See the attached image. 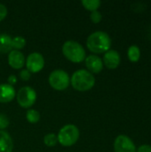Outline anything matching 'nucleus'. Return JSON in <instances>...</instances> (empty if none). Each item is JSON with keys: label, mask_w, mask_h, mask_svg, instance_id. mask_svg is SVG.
<instances>
[{"label": "nucleus", "mask_w": 151, "mask_h": 152, "mask_svg": "<svg viewBox=\"0 0 151 152\" xmlns=\"http://www.w3.org/2000/svg\"><path fill=\"white\" fill-rule=\"evenodd\" d=\"M72 87L79 92H86L92 89L95 85L93 75L86 69H78L75 71L70 78Z\"/></svg>", "instance_id": "nucleus-2"}, {"label": "nucleus", "mask_w": 151, "mask_h": 152, "mask_svg": "<svg viewBox=\"0 0 151 152\" xmlns=\"http://www.w3.org/2000/svg\"><path fill=\"white\" fill-rule=\"evenodd\" d=\"M16 82H17V78H16V77H15L14 75H11V76L8 77V84H9L10 86L14 85Z\"/></svg>", "instance_id": "nucleus-25"}, {"label": "nucleus", "mask_w": 151, "mask_h": 152, "mask_svg": "<svg viewBox=\"0 0 151 152\" xmlns=\"http://www.w3.org/2000/svg\"><path fill=\"white\" fill-rule=\"evenodd\" d=\"M27 69L30 73H37L44 69V56L39 53H30L26 61Z\"/></svg>", "instance_id": "nucleus-8"}, {"label": "nucleus", "mask_w": 151, "mask_h": 152, "mask_svg": "<svg viewBox=\"0 0 151 152\" xmlns=\"http://www.w3.org/2000/svg\"><path fill=\"white\" fill-rule=\"evenodd\" d=\"M114 151L136 152V146L130 137L125 134H120L115 139Z\"/></svg>", "instance_id": "nucleus-7"}, {"label": "nucleus", "mask_w": 151, "mask_h": 152, "mask_svg": "<svg viewBox=\"0 0 151 152\" xmlns=\"http://www.w3.org/2000/svg\"><path fill=\"white\" fill-rule=\"evenodd\" d=\"M9 118L4 114H0V130L4 131L9 126Z\"/></svg>", "instance_id": "nucleus-21"}, {"label": "nucleus", "mask_w": 151, "mask_h": 152, "mask_svg": "<svg viewBox=\"0 0 151 152\" xmlns=\"http://www.w3.org/2000/svg\"><path fill=\"white\" fill-rule=\"evenodd\" d=\"M127 56L130 61L137 62L141 58V50L137 45H131L127 51Z\"/></svg>", "instance_id": "nucleus-15"}, {"label": "nucleus", "mask_w": 151, "mask_h": 152, "mask_svg": "<svg viewBox=\"0 0 151 152\" xmlns=\"http://www.w3.org/2000/svg\"><path fill=\"white\" fill-rule=\"evenodd\" d=\"M16 99L20 107L28 109L35 104L36 101V93L32 87L24 86L18 91Z\"/></svg>", "instance_id": "nucleus-6"}, {"label": "nucleus", "mask_w": 151, "mask_h": 152, "mask_svg": "<svg viewBox=\"0 0 151 152\" xmlns=\"http://www.w3.org/2000/svg\"><path fill=\"white\" fill-rule=\"evenodd\" d=\"M12 37L8 34L0 35V53H6L12 51Z\"/></svg>", "instance_id": "nucleus-14"}, {"label": "nucleus", "mask_w": 151, "mask_h": 152, "mask_svg": "<svg viewBox=\"0 0 151 152\" xmlns=\"http://www.w3.org/2000/svg\"><path fill=\"white\" fill-rule=\"evenodd\" d=\"M13 142L10 134L0 130V152H12Z\"/></svg>", "instance_id": "nucleus-13"}, {"label": "nucleus", "mask_w": 151, "mask_h": 152, "mask_svg": "<svg viewBox=\"0 0 151 152\" xmlns=\"http://www.w3.org/2000/svg\"><path fill=\"white\" fill-rule=\"evenodd\" d=\"M63 55L74 63H79L85 59V51L84 47L77 41L69 40L62 45Z\"/></svg>", "instance_id": "nucleus-3"}, {"label": "nucleus", "mask_w": 151, "mask_h": 152, "mask_svg": "<svg viewBox=\"0 0 151 152\" xmlns=\"http://www.w3.org/2000/svg\"><path fill=\"white\" fill-rule=\"evenodd\" d=\"M82 4L86 10L90 12H94V11H98V8L101 5V1L100 0H83Z\"/></svg>", "instance_id": "nucleus-16"}, {"label": "nucleus", "mask_w": 151, "mask_h": 152, "mask_svg": "<svg viewBox=\"0 0 151 152\" xmlns=\"http://www.w3.org/2000/svg\"><path fill=\"white\" fill-rule=\"evenodd\" d=\"M90 19L93 23H99V22H101V20L102 19V15L99 11H94V12H91Z\"/></svg>", "instance_id": "nucleus-20"}, {"label": "nucleus", "mask_w": 151, "mask_h": 152, "mask_svg": "<svg viewBox=\"0 0 151 152\" xmlns=\"http://www.w3.org/2000/svg\"><path fill=\"white\" fill-rule=\"evenodd\" d=\"M7 15V8L3 4H0V21H2Z\"/></svg>", "instance_id": "nucleus-23"}, {"label": "nucleus", "mask_w": 151, "mask_h": 152, "mask_svg": "<svg viewBox=\"0 0 151 152\" xmlns=\"http://www.w3.org/2000/svg\"><path fill=\"white\" fill-rule=\"evenodd\" d=\"M85 66H86L88 71L91 72L92 74L93 73L98 74L103 69L102 60L97 55H94V54L89 55L85 59Z\"/></svg>", "instance_id": "nucleus-10"}, {"label": "nucleus", "mask_w": 151, "mask_h": 152, "mask_svg": "<svg viewBox=\"0 0 151 152\" xmlns=\"http://www.w3.org/2000/svg\"><path fill=\"white\" fill-rule=\"evenodd\" d=\"M26 45V40L22 37H15L12 38V47L14 50H20Z\"/></svg>", "instance_id": "nucleus-18"}, {"label": "nucleus", "mask_w": 151, "mask_h": 152, "mask_svg": "<svg viewBox=\"0 0 151 152\" xmlns=\"http://www.w3.org/2000/svg\"><path fill=\"white\" fill-rule=\"evenodd\" d=\"M48 81L50 86L57 91H63L67 89L70 84V78L68 73L62 69L53 70L50 74Z\"/></svg>", "instance_id": "nucleus-5"}, {"label": "nucleus", "mask_w": 151, "mask_h": 152, "mask_svg": "<svg viewBox=\"0 0 151 152\" xmlns=\"http://www.w3.org/2000/svg\"><path fill=\"white\" fill-rule=\"evenodd\" d=\"M26 118L29 123L36 124L40 119V114L36 110H28L27 111V114H26Z\"/></svg>", "instance_id": "nucleus-17"}, {"label": "nucleus", "mask_w": 151, "mask_h": 152, "mask_svg": "<svg viewBox=\"0 0 151 152\" xmlns=\"http://www.w3.org/2000/svg\"><path fill=\"white\" fill-rule=\"evenodd\" d=\"M31 77V73L28 69H22L20 71V77L23 81H28Z\"/></svg>", "instance_id": "nucleus-22"}, {"label": "nucleus", "mask_w": 151, "mask_h": 152, "mask_svg": "<svg viewBox=\"0 0 151 152\" xmlns=\"http://www.w3.org/2000/svg\"><path fill=\"white\" fill-rule=\"evenodd\" d=\"M136 152H151V145L143 144L136 149Z\"/></svg>", "instance_id": "nucleus-24"}, {"label": "nucleus", "mask_w": 151, "mask_h": 152, "mask_svg": "<svg viewBox=\"0 0 151 152\" xmlns=\"http://www.w3.org/2000/svg\"><path fill=\"white\" fill-rule=\"evenodd\" d=\"M15 97V90L9 84H0V102L7 103Z\"/></svg>", "instance_id": "nucleus-12"}, {"label": "nucleus", "mask_w": 151, "mask_h": 152, "mask_svg": "<svg viewBox=\"0 0 151 152\" xmlns=\"http://www.w3.org/2000/svg\"><path fill=\"white\" fill-rule=\"evenodd\" d=\"M86 45L92 53H103L110 50L111 38L104 31H95L87 37Z\"/></svg>", "instance_id": "nucleus-1"}, {"label": "nucleus", "mask_w": 151, "mask_h": 152, "mask_svg": "<svg viewBox=\"0 0 151 152\" xmlns=\"http://www.w3.org/2000/svg\"><path fill=\"white\" fill-rule=\"evenodd\" d=\"M121 61V57L118 52L116 50H109L105 53L103 56V65H105L109 69H117Z\"/></svg>", "instance_id": "nucleus-9"}, {"label": "nucleus", "mask_w": 151, "mask_h": 152, "mask_svg": "<svg viewBox=\"0 0 151 152\" xmlns=\"http://www.w3.org/2000/svg\"><path fill=\"white\" fill-rule=\"evenodd\" d=\"M44 143L48 147H53L58 143V137L55 134H47L44 137Z\"/></svg>", "instance_id": "nucleus-19"}, {"label": "nucleus", "mask_w": 151, "mask_h": 152, "mask_svg": "<svg viewBox=\"0 0 151 152\" xmlns=\"http://www.w3.org/2000/svg\"><path fill=\"white\" fill-rule=\"evenodd\" d=\"M79 135V130L75 125H66L61 128L57 135L58 142L64 147H70L78 141Z\"/></svg>", "instance_id": "nucleus-4"}, {"label": "nucleus", "mask_w": 151, "mask_h": 152, "mask_svg": "<svg viewBox=\"0 0 151 152\" xmlns=\"http://www.w3.org/2000/svg\"><path fill=\"white\" fill-rule=\"evenodd\" d=\"M8 63L12 69H20L25 65V57L21 52L12 50L8 55Z\"/></svg>", "instance_id": "nucleus-11"}]
</instances>
